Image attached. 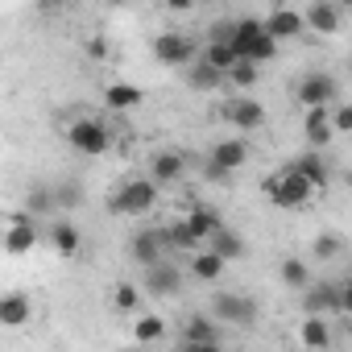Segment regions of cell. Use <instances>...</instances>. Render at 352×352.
<instances>
[{
    "mask_svg": "<svg viewBox=\"0 0 352 352\" xmlns=\"http://www.w3.org/2000/svg\"><path fill=\"white\" fill-rule=\"evenodd\" d=\"M290 170L298 174V179L311 187V191H327V183H331V166H327V157L323 153H302V157H294L290 162Z\"/></svg>",
    "mask_w": 352,
    "mask_h": 352,
    "instance_id": "11",
    "label": "cell"
},
{
    "mask_svg": "<svg viewBox=\"0 0 352 352\" xmlns=\"http://www.w3.org/2000/svg\"><path fill=\"white\" fill-rule=\"evenodd\" d=\"M50 212H54V191L46 183H34L25 191V216L34 220V216H50Z\"/></svg>",
    "mask_w": 352,
    "mask_h": 352,
    "instance_id": "27",
    "label": "cell"
},
{
    "mask_svg": "<svg viewBox=\"0 0 352 352\" xmlns=\"http://www.w3.org/2000/svg\"><path fill=\"white\" fill-rule=\"evenodd\" d=\"M187 87H195V91H220V87H224V75H220L216 67H208L204 58H195V63L187 67Z\"/></svg>",
    "mask_w": 352,
    "mask_h": 352,
    "instance_id": "23",
    "label": "cell"
},
{
    "mask_svg": "<svg viewBox=\"0 0 352 352\" xmlns=\"http://www.w3.org/2000/svg\"><path fill=\"white\" fill-rule=\"evenodd\" d=\"M166 336V319L162 315H141L137 323H133V340L137 344H157Z\"/></svg>",
    "mask_w": 352,
    "mask_h": 352,
    "instance_id": "30",
    "label": "cell"
},
{
    "mask_svg": "<svg viewBox=\"0 0 352 352\" xmlns=\"http://www.w3.org/2000/svg\"><path fill=\"white\" fill-rule=\"evenodd\" d=\"M302 30L336 34V30H340V5H331V0H315V5L302 13Z\"/></svg>",
    "mask_w": 352,
    "mask_h": 352,
    "instance_id": "17",
    "label": "cell"
},
{
    "mask_svg": "<svg viewBox=\"0 0 352 352\" xmlns=\"http://www.w3.org/2000/svg\"><path fill=\"white\" fill-rule=\"evenodd\" d=\"M311 253H315L319 261H336V257L344 253V241H340L336 232H319V236H315V245H311Z\"/></svg>",
    "mask_w": 352,
    "mask_h": 352,
    "instance_id": "32",
    "label": "cell"
},
{
    "mask_svg": "<svg viewBox=\"0 0 352 352\" xmlns=\"http://www.w3.org/2000/svg\"><path fill=\"white\" fill-rule=\"evenodd\" d=\"M204 63H208V67H216V71L224 75V71H228V67L236 63V54H232V50H228L224 42H208V50H204Z\"/></svg>",
    "mask_w": 352,
    "mask_h": 352,
    "instance_id": "33",
    "label": "cell"
},
{
    "mask_svg": "<svg viewBox=\"0 0 352 352\" xmlns=\"http://www.w3.org/2000/svg\"><path fill=\"white\" fill-rule=\"evenodd\" d=\"M228 50L236 54V63H253V67H261V63H270V58L278 54V42L261 30L257 17H241V21H232Z\"/></svg>",
    "mask_w": 352,
    "mask_h": 352,
    "instance_id": "1",
    "label": "cell"
},
{
    "mask_svg": "<svg viewBox=\"0 0 352 352\" xmlns=\"http://www.w3.org/2000/svg\"><path fill=\"white\" fill-rule=\"evenodd\" d=\"M129 253H133V261L137 265H157L162 261V253H166V241H162V228H137L133 232V241H129Z\"/></svg>",
    "mask_w": 352,
    "mask_h": 352,
    "instance_id": "12",
    "label": "cell"
},
{
    "mask_svg": "<svg viewBox=\"0 0 352 352\" xmlns=\"http://www.w3.org/2000/svg\"><path fill=\"white\" fill-rule=\"evenodd\" d=\"M261 30H265L274 42H282V38H298V34H302V13H298V9H274V13L261 21Z\"/></svg>",
    "mask_w": 352,
    "mask_h": 352,
    "instance_id": "16",
    "label": "cell"
},
{
    "mask_svg": "<svg viewBox=\"0 0 352 352\" xmlns=\"http://www.w3.org/2000/svg\"><path fill=\"white\" fill-rule=\"evenodd\" d=\"M34 245H38V224H34L25 212H17V216L9 220V228L0 232V249H5L9 257H25Z\"/></svg>",
    "mask_w": 352,
    "mask_h": 352,
    "instance_id": "9",
    "label": "cell"
},
{
    "mask_svg": "<svg viewBox=\"0 0 352 352\" xmlns=\"http://www.w3.org/2000/svg\"><path fill=\"white\" fill-rule=\"evenodd\" d=\"M208 253H216V257H220V261L228 265V261L245 257V241H241V236H236V232H232L228 224H220V228L212 232V241H208Z\"/></svg>",
    "mask_w": 352,
    "mask_h": 352,
    "instance_id": "20",
    "label": "cell"
},
{
    "mask_svg": "<svg viewBox=\"0 0 352 352\" xmlns=\"http://www.w3.org/2000/svg\"><path fill=\"white\" fill-rule=\"evenodd\" d=\"M224 83H232L236 91H253V87L261 83V67H253V63H232V67L224 71Z\"/></svg>",
    "mask_w": 352,
    "mask_h": 352,
    "instance_id": "26",
    "label": "cell"
},
{
    "mask_svg": "<svg viewBox=\"0 0 352 352\" xmlns=\"http://www.w3.org/2000/svg\"><path fill=\"white\" fill-rule=\"evenodd\" d=\"M112 302H116V311H133V307L141 302V290H137L133 282H120V286L112 290Z\"/></svg>",
    "mask_w": 352,
    "mask_h": 352,
    "instance_id": "34",
    "label": "cell"
},
{
    "mask_svg": "<svg viewBox=\"0 0 352 352\" xmlns=\"http://www.w3.org/2000/svg\"><path fill=\"white\" fill-rule=\"evenodd\" d=\"M87 54H91V58H104V54H108V38H100V34L87 38Z\"/></svg>",
    "mask_w": 352,
    "mask_h": 352,
    "instance_id": "36",
    "label": "cell"
},
{
    "mask_svg": "<svg viewBox=\"0 0 352 352\" xmlns=\"http://www.w3.org/2000/svg\"><path fill=\"white\" fill-rule=\"evenodd\" d=\"M302 137L311 141V149L319 153L323 145H331V124H327V108H311L302 120Z\"/></svg>",
    "mask_w": 352,
    "mask_h": 352,
    "instance_id": "22",
    "label": "cell"
},
{
    "mask_svg": "<svg viewBox=\"0 0 352 352\" xmlns=\"http://www.w3.org/2000/svg\"><path fill=\"white\" fill-rule=\"evenodd\" d=\"M183 344H220V323L212 315H187Z\"/></svg>",
    "mask_w": 352,
    "mask_h": 352,
    "instance_id": "21",
    "label": "cell"
},
{
    "mask_svg": "<svg viewBox=\"0 0 352 352\" xmlns=\"http://www.w3.org/2000/svg\"><path fill=\"white\" fill-rule=\"evenodd\" d=\"M149 50H153V58L162 67H191L195 63V42L187 34H174V30L170 34H157Z\"/></svg>",
    "mask_w": 352,
    "mask_h": 352,
    "instance_id": "7",
    "label": "cell"
},
{
    "mask_svg": "<svg viewBox=\"0 0 352 352\" xmlns=\"http://www.w3.org/2000/svg\"><path fill=\"white\" fill-rule=\"evenodd\" d=\"M327 124H331V137H336V133H348V129H352V108H348V104H336V112L327 116Z\"/></svg>",
    "mask_w": 352,
    "mask_h": 352,
    "instance_id": "35",
    "label": "cell"
},
{
    "mask_svg": "<svg viewBox=\"0 0 352 352\" xmlns=\"http://www.w3.org/2000/svg\"><path fill=\"white\" fill-rule=\"evenodd\" d=\"M153 204H157V187L149 179H129V183H120V191H112L108 212L112 216H145V212H153Z\"/></svg>",
    "mask_w": 352,
    "mask_h": 352,
    "instance_id": "3",
    "label": "cell"
},
{
    "mask_svg": "<svg viewBox=\"0 0 352 352\" xmlns=\"http://www.w3.org/2000/svg\"><path fill=\"white\" fill-rule=\"evenodd\" d=\"M298 104L311 112V108H331L336 100H340V83H336V75H327V71H311V75H302L298 79Z\"/></svg>",
    "mask_w": 352,
    "mask_h": 352,
    "instance_id": "5",
    "label": "cell"
},
{
    "mask_svg": "<svg viewBox=\"0 0 352 352\" xmlns=\"http://www.w3.org/2000/svg\"><path fill=\"white\" fill-rule=\"evenodd\" d=\"M331 323L327 319H315V315H307L302 319V327H298V344L307 348V352H323V348H331Z\"/></svg>",
    "mask_w": 352,
    "mask_h": 352,
    "instance_id": "19",
    "label": "cell"
},
{
    "mask_svg": "<svg viewBox=\"0 0 352 352\" xmlns=\"http://www.w3.org/2000/svg\"><path fill=\"white\" fill-rule=\"evenodd\" d=\"M34 319V302L25 290H9L0 294V327H25Z\"/></svg>",
    "mask_w": 352,
    "mask_h": 352,
    "instance_id": "15",
    "label": "cell"
},
{
    "mask_svg": "<svg viewBox=\"0 0 352 352\" xmlns=\"http://www.w3.org/2000/svg\"><path fill=\"white\" fill-rule=\"evenodd\" d=\"M265 195H270L274 208H286V212H298V208H307L315 199V191L298 179L290 166H282L278 174H270V179H265Z\"/></svg>",
    "mask_w": 352,
    "mask_h": 352,
    "instance_id": "2",
    "label": "cell"
},
{
    "mask_svg": "<svg viewBox=\"0 0 352 352\" xmlns=\"http://www.w3.org/2000/svg\"><path fill=\"white\" fill-rule=\"evenodd\" d=\"M145 290H149L153 298H174V294L183 290V270L170 265V261L149 265V270H145Z\"/></svg>",
    "mask_w": 352,
    "mask_h": 352,
    "instance_id": "10",
    "label": "cell"
},
{
    "mask_svg": "<svg viewBox=\"0 0 352 352\" xmlns=\"http://www.w3.org/2000/svg\"><path fill=\"white\" fill-rule=\"evenodd\" d=\"M183 352H224V344H183Z\"/></svg>",
    "mask_w": 352,
    "mask_h": 352,
    "instance_id": "37",
    "label": "cell"
},
{
    "mask_svg": "<svg viewBox=\"0 0 352 352\" xmlns=\"http://www.w3.org/2000/svg\"><path fill=\"white\" fill-rule=\"evenodd\" d=\"M245 162H249V141H241V137L216 141L212 153H208V179H228V174L241 170Z\"/></svg>",
    "mask_w": 352,
    "mask_h": 352,
    "instance_id": "6",
    "label": "cell"
},
{
    "mask_svg": "<svg viewBox=\"0 0 352 352\" xmlns=\"http://www.w3.org/2000/svg\"><path fill=\"white\" fill-rule=\"evenodd\" d=\"M179 224H183V232H187V236L199 245V241H212V232H216L224 220H220L216 212H208V208H191V212H187Z\"/></svg>",
    "mask_w": 352,
    "mask_h": 352,
    "instance_id": "18",
    "label": "cell"
},
{
    "mask_svg": "<svg viewBox=\"0 0 352 352\" xmlns=\"http://www.w3.org/2000/svg\"><path fill=\"white\" fill-rule=\"evenodd\" d=\"M191 274H195L199 282H220L224 261H220L216 253H208V249H204V253H195V257H191Z\"/></svg>",
    "mask_w": 352,
    "mask_h": 352,
    "instance_id": "29",
    "label": "cell"
},
{
    "mask_svg": "<svg viewBox=\"0 0 352 352\" xmlns=\"http://www.w3.org/2000/svg\"><path fill=\"white\" fill-rule=\"evenodd\" d=\"M278 274H282V282H286L290 290H307V286H311V265H307L302 257H286Z\"/></svg>",
    "mask_w": 352,
    "mask_h": 352,
    "instance_id": "28",
    "label": "cell"
},
{
    "mask_svg": "<svg viewBox=\"0 0 352 352\" xmlns=\"http://www.w3.org/2000/svg\"><path fill=\"white\" fill-rule=\"evenodd\" d=\"M67 141H71V149H79V153H87V157H104V153L112 149V133H108V124L96 120V116H79V120H71Z\"/></svg>",
    "mask_w": 352,
    "mask_h": 352,
    "instance_id": "4",
    "label": "cell"
},
{
    "mask_svg": "<svg viewBox=\"0 0 352 352\" xmlns=\"http://www.w3.org/2000/svg\"><path fill=\"white\" fill-rule=\"evenodd\" d=\"M50 191H54V208H67V212H71V208L83 204V187H79L75 179H67V183H58V187H50Z\"/></svg>",
    "mask_w": 352,
    "mask_h": 352,
    "instance_id": "31",
    "label": "cell"
},
{
    "mask_svg": "<svg viewBox=\"0 0 352 352\" xmlns=\"http://www.w3.org/2000/svg\"><path fill=\"white\" fill-rule=\"evenodd\" d=\"M141 100H145V91L133 87V83H112V87L104 91V104H108L112 112H129V108H137Z\"/></svg>",
    "mask_w": 352,
    "mask_h": 352,
    "instance_id": "24",
    "label": "cell"
},
{
    "mask_svg": "<svg viewBox=\"0 0 352 352\" xmlns=\"http://www.w3.org/2000/svg\"><path fill=\"white\" fill-rule=\"evenodd\" d=\"M224 116H228V124L241 129V133H257V129L265 124V108H261V100H249V96L232 100V104L224 108Z\"/></svg>",
    "mask_w": 352,
    "mask_h": 352,
    "instance_id": "14",
    "label": "cell"
},
{
    "mask_svg": "<svg viewBox=\"0 0 352 352\" xmlns=\"http://www.w3.org/2000/svg\"><path fill=\"white\" fill-rule=\"evenodd\" d=\"M212 319H216V323L249 327V323L257 319V302H253V298H245V294L224 290V294H216V298H212Z\"/></svg>",
    "mask_w": 352,
    "mask_h": 352,
    "instance_id": "8",
    "label": "cell"
},
{
    "mask_svg": "<svg viewBox=\"0 0 352 352\" xmlns=\"http://www.w3.org/2000/svg\"><path fill=\"white\" fill-rule=\"evenodd\" d=\"M183 174H187V157L183 153H174V149L153 153V162H149V183L153 187H170V183H179Z\"/></svg>",
    "mask_w": 352,
    "mask_h": 352,
    "instance_id": "13",
    "label": "cell"
},
{
    "mask_svg": "<svg viewBox=\"0 0 352 352\" xmlns=\"http://www.w3.org/2000/svg\"><path fill=\"white\" fill-rule=\"evenodd\" d=\"M50 241H54V249H58L63 257H75L79 245H83V236H79V228H75L71 220H54V224H50Z\"/></svg>",
    "mask_w": 352,
    "mask_h": 352,
    "instance_id": "25",
    "label": "cell"
}]
</instances>
